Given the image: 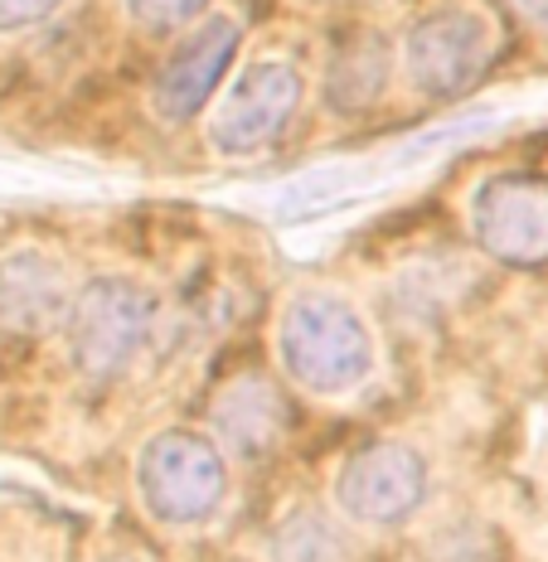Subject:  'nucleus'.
I'll return each mask as SVG.
<instances>
[{"label":"nucleus","instance_id":"obj_5","mask_svg":"<svg viewBox=\"0 0 548 562\" xmlns=\"http://www.w3.org/2000/svg\"><path fill=\"white\" fill-rule=\"evenodd\" d=\"M301 78L287 64H253L228 83L224 102L209 116V146L224 156H258L297 116Z\"/></svg>","mask_w":548,"mask_h":562},{"label":"nucleus","instance_id":"obj_3","mask_svg":"<svg viewBox=\"0 0 548 562\" xmlns=\"http://www.w3.org/2000/svg\"><path fill=\"white\" fill-rule=\"evenodd\" d=\"M136 490L142 505L166 529H200L219 514L228 490V465L214 437L190 427H170L136 456Z\"/></svg>","mask_w":548,"mask_h":562},{"label":"nucleus","instance_id":"obj_11","mask_svg":"<svg viewBox=\"0 0 548 562\" xmlns=\"http://www.w3.org/2000/svg\"><path fill=\"white\" fill-rule=\"evenodd\" d=\"M383 83H389V44L374 40V34H365V40L345 44V49L335 54L331 74H325V102L345 116L365 112L379 102Z\"/></svg>","mask_w":548,"mask_h":562},{"label":"nucleus","instance_id":"obj_10","mask_svg":"<svg viewBox=\"0 0 548 562\" xmlns=\"http://www.w3.org/2000/svg\"><path fill=\"white\" fill-rule=\"evenodd\" d=\"M287 403L282 393L267 379L248 373V379H233L224 393L214 397V427L224 437V447L243 461H262L282 447L287 437Z\"/></svg>","mask_w":548,"mask_h":562},{"label":"nucleus","instance_id":"obj_2","mask_svg":"<svg viewBox=\"0 0 548 562\" xmlns=\"http://www.w3.org/2000/svg\"><path fill=\"white\" fill-rule=\"evenodd\" d=\"M160 321V296L136 277H92L78 286L74 311L64 321L68 355L88 379H122L146 355Z\"/></svg>","mask_w":548,"mask_h":562},{"label":"nucleus","instance_id":"obj_7","mask_svg":"<svg viewBox=\"0 0 548 562\" xmlns=\"http://www.w3.org/2000/svg\"><path fill=\"white\" fill-rule=\"evenodd\" d=\"M491 64V25L476 10H437L403 40V68L427 98H457Z\"/></svg>","mask_w":548,"mask_h":562},{"label":"nucleus","instance_id":"obj_13","mask_svg":"<svg viewBox=\"0 0 548 562\" xmlns=\"http://www.w3.org/2000/svg\"><path fill=\"white\" fill-rule=\"evenodd\" d=\"M209 0H126V15L150 34H170V30H190L194 15H204Z\"/></svg>","mask_w":548,"mask_h":562},{"label":"nucleus","instance_id":"obj_9","mask_svg":"<svg viewBox=\"0 0 548 562\" xmlns=\"http://www.w3.org/2000/svg\"><path fill=\"white\" fill-rule=\"evenodd\" d=\"M78 291L68 286L64 262L40 248H20L0 262V325L20 335H49L68 321Z\"/></svg>","mask_w":548,"mask_h":562},{"label":"nucleus","instance_id":"obj_1","mask_svg":"<svg viewBox=\"0 0 548 562\" xmlns=\"http://www.w3.org/2000/svg\"><path fill=\"white\" fill-rule=\"evenodd\" d=\"M277 355L287 379L316 397H345L374 379L379 349L369 321L335 291H301L277 321Z\"/></svg>","mask_w":548,"mask_h":562},{"label":"nucleus","instance_id":"obj_6","mask_svg":"<svg viewBox=\"0 0 548 562\" xmlns=\"http://www.w3.org/2000/svg\"><path fill=\"white\" fill-rule=\"evenodd\" d=\"M335 499L355 524H403L427 499V461L403 441H374L340 465Z\"/></svg>","mask_w":548,"mask_h":562},{"label":"nucleus","instance_id":"obj_8","mask_svg":"<svg viewBox=\"0 0 548 562\" xmlns=\"http://www.w3.org/2000/svg\"><path fill=\"white\" fill-rule=\"evenodd\" d=\"M238 44H243V30L228 15H214L184 34L180 49L166 58V68L150 83V108H156L160 122H170V126L194 122L209 108V98L219 92V83H224Z\"/></svg>","mask_w":548,"mask_h":562},{"label":"nucleus","instance_id":"obj_15","mask_svg":"<svg viewBox=\"0 0 548 562\" xmlns=\"http://www.w3.org/2000/svg\"><path fill=\"white\" fill-rule=\"evenodd\" d=\"M534 30H548V0H510Z\"/></svg>","mask_w":548,"mask_h":562},{"label":"nucleus","instance_id":"obj_4","mask_svg":"<svg viewBox=\"0 0 548 562\" xmlns=\"http://www.w3.org/2000/svg\"><path fill=\"white\" fill-rule=\"evenodd\" d=\"M471 233L495 262L544 267L548 262V180L544 175H491L471 194Z\"/></svg>","mask_w":548,"mask_h":562},{"label":"nucleus","instance_id":"obj_14","mask_svg":"<svg viewBox=\"0 0 548 562\" xmlns=\"http://www.w3.org/2000/svg\"><path fill=\"white\" fill-rule=\"evenodd\" d=\"M58 5H64V0H0V34L40 25V20H49Z\"/></svg>","mask_w":548,"mask_h":562},{"label":"nucleus","instance_id":"obj_12","mask_svg":"<svg viewBox=\"0 0 548 562\" xmlns=\"http://www.w3.org/2000/svg\"><path fill=\"white\" fill-rule=\"evenodd\" d=\"M277 562H340V543L335 529L321 514H297L277 533Z\"/></svg>","mask_w":548,"mask_h":562}]
</instances>
